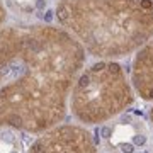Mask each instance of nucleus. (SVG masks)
<instances>
[{"label":"nucleus","mask_w":153,"mask_h":153,"mask_svg":"<svg viewBox=\"0 0 153 153\" xmlns=\"http://www.w3.org/2000/svg\"><path fill=\"white\" fill-rule=\"evenodd\" d=\"M83 46L60 26L14 22L0 29V129L39 134L63 123Z\"/></svg>","instance_id":"1"},{"label":"nucleus","mask_w":153,"mask_h":153,"mask_svg":"<svg viewBox=\"0 0 153 153\" xmlns=\"http://www.w3.org/2000/svg\"><path fill=\"white\" fill-rule=\"evenodd\" d=\"M55 21L97 60H119L153 38V0H56Z\"/></svg>","instance_id":"2"},{"label":"nucleus","mask_w":153,"mask_h":153,"mask_svg":"<svg viewBox=\"0 0 153 153\" xmlns=\"http://www.w3.org/2000/svg\"><path fill=\"white\" fill-rule=\"evenodd\" d=\"M134 90L124 66L116 60H97L76 75L68 109L83 126H99L121 116L134 104Z\"/></svg>","instance_id":"3"},{"label":"nucleus","mask_w":153,"mask_h":153,"mask_svg":"<svg viewBox=\"0 0 153 153\" xmlns=\"http://www.w3.org/2000/svg\"><path fill=\"white\" fill-rule=\"evenodd\" d=\"M27 153H99L97 141L83 124H56L31 143Z\"/></svg>","instance_id":"4"},{"label":"nucleus","mask_w":153,"mask_h":153,"mask_svg":"<svg viewBox=\"0 0 153 153\" xmlns=\"http://www.w3.org/2000/svg\"><path fill=\"white\" fill-rule=\"evenodd\" d=\"M141 131H146L143 121H138L131 116H123L114 124H102L97 129V134L105 141V145L117 153H136L134 138Z\"/></svg>","instance_id":"5"},{"label":"nucleus","mask_w":153,"mask_h":153,"mask_svg":"<svg viewBox=\"0 0 153 153\" xmlns=\"http://www.w3.org/2000/svg\"><path fill=\"white\" fill-rule=\"evenodd\" d=\"M129 82L141 100L153 102V38L134 53Z\"/></svg>","instance_id":"6"},{"label":"nucleus","mask_w":153,"mask_h":153,"mask_svg":"<svg viewBox=\"0 0 153 153\" xmlns=\"http://www.w3.org/2000/svg\"><path fill=\"white\" fill-rule=\"evenodd\" d=\"M21 133L22 131H17L12 128H2L0 129V153H24Z\"/></svg>","instance_id":"7"},{"label":"nucleus","mask_w":153,"mask_h":153,"mask_svg":"<svg viewBox=\"0 0 153 153\" xmlns=\"http://www.w3.org/2000/svg\"><path fill=\"white\" fill-rule=\"evenodd\" d=\"M5 2L7 9L12 12V14H21V16H33L36 12V7L34 4H31L29 0H4Z\"/></svg>","instance_id":"8"},{"label":"nucleus","mask_w":153,"mask_h":153,"mask_svg":"<svg viewBox=\"0 0 153 153\" xmlns=\"http://www.w3.org/2000/svg\"><path fill=\"white\" fill-rule=\"evenodd\" d=\"M7 19H9V9H7L5 2L0 0V29L7 24Z\"/></svg>","instance_id":"9"},{"label":"nucleus","mask_w":153,"mask_h":153,"mask_svg":"<svg viewBox=\"0 0 153 153\" xmlns=\"http://www.w3.org/2000/svg\"><path fill=\"white\" fill-rule=\"evenodd\" d=\"M41 21L44 22V24H53V21H55V10H46L43 14V19H41Z\"/></svg>","instance_id":"10"},{"label":"nucleus","mask_w":153,"mask_h":153,"mask_svg":"<svg viewBox=\"0 0 153 153\" xmlns=\"http://www.w3.org/2000/svg\"><path fill=\"white\" fill-rule=\"evenodd\" d=\"M48 4H49V0H34V7H36L38 12L48 10Z\"/></svg>","instance_id":"11"},{"label":"nucleus","mask_w":153,"mask_h":153,"mask_svg":"<svg viewBox=\"0 0 153 153\" xmlns=\"http://www.w3.org/2000/svg\"><path fill=\"white\" fill-rule=\"evenodd\" d=\"M150 123L153 126V105H152V109H150Z\"/></svg>","instance_id":"12"}]
</instances>
